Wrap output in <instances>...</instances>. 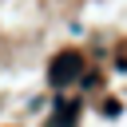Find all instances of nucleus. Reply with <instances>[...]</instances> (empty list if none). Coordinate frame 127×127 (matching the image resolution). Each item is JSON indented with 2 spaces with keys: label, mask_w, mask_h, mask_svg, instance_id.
I'll list each match as a JSON object with an SVG mask.
<instances>
[{
  "label": "nucleus",
  "mask_w": 127,
  "mask_h": 127,
  "mask_svg": "<svg viewBox=\"0 0 127 127\" xmlns=\"http://www.w3.org/2000/svg\"><path fill=\"white\" fill-rule=\"evenodd\" d=\"M71 115H75V107H71V103H64V107H60V115H56V127H71Z\"/></svg>",
  "instance_id": "obj_2"
},
{
  "label": "nucleus",
  "mask_w": 127,
  "mask_h": 127,
  "mask_svg": "<svg viewBox=\"0 0 127 127\" xmlns=\"http://www.w3.org/2000/svg\"><path fill=\"white\" fill-rule=\"evenodd\" d=\"M79 67H83V64H79V56H75V52H64V56H56V60H52L48 79H52L56 87H64V83H71V79L79 75Z\"/></svg>",
  "instance_id": "obj_1"
}]
</instances>
